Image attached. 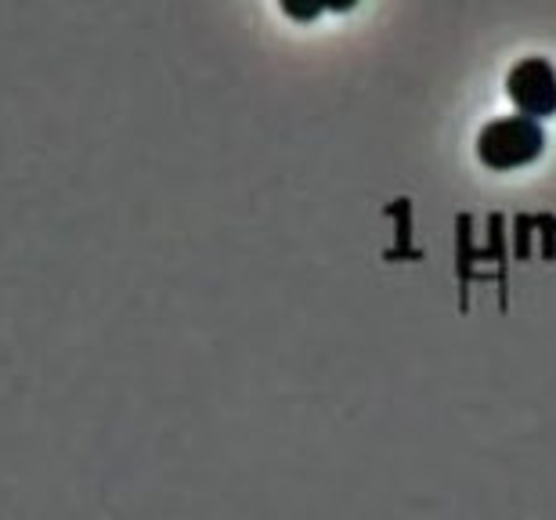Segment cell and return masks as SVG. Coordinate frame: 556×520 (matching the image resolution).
I'll return each mask as SVG.
<instances>
[{
	"label": "cell",
	"instance_id": "6da1fadb",
	"mask_svg": "<svg viewBox=\"0 0 556 520\" xmlns=\"http://www.w3.org/2000/svg\"><path fill=\"white\" fill-rule=\"evenodd\" d=\"M546 152V130L531 116H498L477 135V160L488 170H517Z\"/></svg>",
	"mask_w": 556,
	"mask_h": 520
},
{
	"label": "cell",
	"instance_id": "277c9868",
	"mask_svg": "<svg viewBox=\"0 0 556 520\" xmlns=\"http://www.w3.org/2000/svg\"><path fill=\"white\" fill-rule=\"evenodd\" d=\"M321 8H326V11H337V15H348V11L358 8V0H321Z\"/></svg>",
	"mask_w": 556,
	"mask_h": 520
},
{
	"label": "cell",
	"instance_id": "3957f363",
	"mask_svg": "<svg viewBox=\"0 0 556 520\" xmlns=\"http://www.w3.org/2000/svg\"><path fill=\"white\" fill-rule=\"evenodd\" d=\"M278 4H282V11L293 22H315L321 11H326L321 8V0H278Z\"/></svg>",
	"mask_w": 556,
	"mask_h": 520
},
{
	"label": "cell",
	"instance_id": "7a4b0ae2",
	"mask_svg": "<svg viewBox=\"0 0 556 520\" xmlns=\"http://www.w3.org/2000/svg\"><path fill=\"white\" fill-rule=\"evenodd\" d=\"M506 94L520 116L549 119L556 116V69L549 59H520L514 69L506 73Z\"/></svg>",
	"mask_w": 556,
	"mask_h": 520
}]
</instances>
